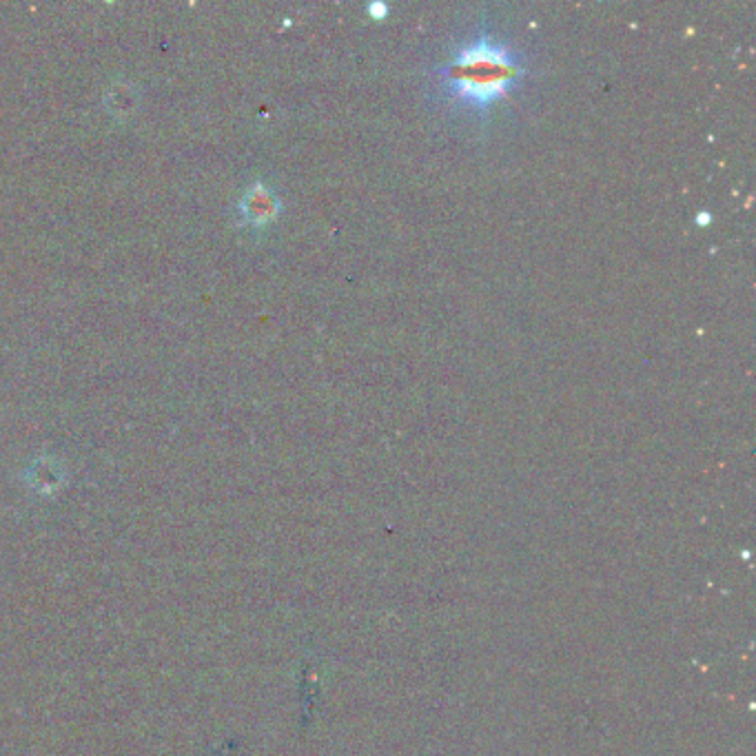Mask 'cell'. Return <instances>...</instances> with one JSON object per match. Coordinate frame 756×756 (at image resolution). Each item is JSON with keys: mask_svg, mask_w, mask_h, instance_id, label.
I'll use <instances>...</instances> for the list:
<instances>
[{"mask_svg": "<svg viewBox=\"0 0 756 756\" xmlns=\"http://www.w3.org/2000/svg\"><path fill=\"white\" fill-rule=\"evenodd\" d=\"M526 74L524 58L506 43H497L486 29L459 47L446 65L437 67V89L448 105L468 114L486 116L497 100L506 98Z\"/></svg>", "mask_w": 756, "mask_h": 756, "instance_id": "obj_1", "label": "cell"}, {"mask_svg": "<svg viewBox=\"0 0 756 756\" xmlns=\"http://www.w3.org/2000/svg\"><path fill=\"white\" fill-rule=\"evenodd\" d=\"M280 198L269 182L255 180L238 200V224L240 227L262 229L280 216Z\"/></svg>", "mask_w": 756, "mask_h": 756, "instance_id": "obj_2", "label": "cell"}, {"mask_svg": "<svg viewBox=\"0 0 756 756\" xmlns=\"http://www.w3.org/2000/svg\"><path fill=\"white\" fill-rule=\"evenodd\" d=\"M107 109L111 111V114L120 116V118L129 116L131 111L136 109V91L131 89L127 83L114 85L107 94Z\"/></svg>", "mask_w": 756, "mask_h": 756, "instance_id": "obj_3", "label": "cell"}, {"mask_svg": "<svg viewBox=\"0 0 756 756\" xmlns=\"http://www.w3.org/2000/svg\"><path fill=\"white\" fill-rule=\"evenodd\" d=\"M366 12H369L371 18L382 20V18H386V14H388V5H384V3H371L369 7H366Z\"/></svg>", "mask_w": 756, "mask_h": 756, "instance_id": "obj_4", "label": "cell"}, {"mask_svg": "<svg viewBox=\"0 0 756 756\" xmlns=\"http://www.w3.org/2000/svg\"><path fill=\"white\" fill-rule=\"evenodd\" d=\"M710 220H712V216L708 211H701L697 216V224H710Z\"/></svg>", "mask_w": 756, "mask_h": 756, "instance_id": "obj_5", "label": "cell"}]
</instances>
